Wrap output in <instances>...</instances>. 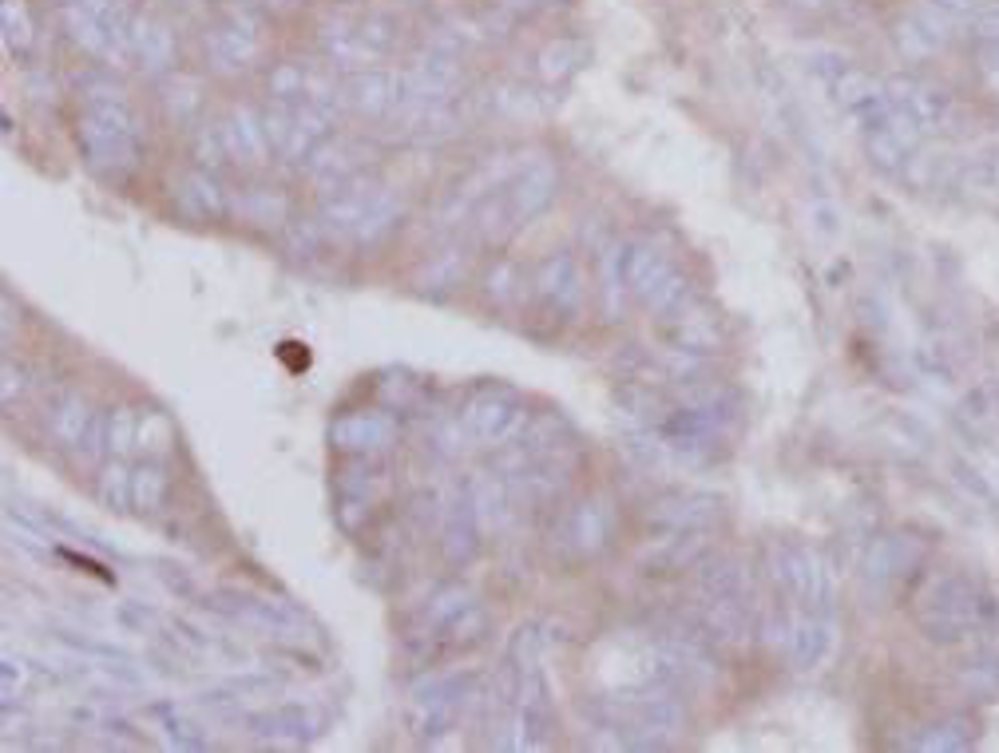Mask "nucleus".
<instances>
[{
    "instance_id": "nucleus-1",
    "label": "nucleus",
    "mask_w": 999,
    "mask_h": 753,
    "mask_svg": "<svg viewBox=\"0 0 999 753\" xmlns=\"http://www.w3.org/2000/svg\"><path fill=\"white\" fill-rule=\"evenodd\" d=\"M924 627L940 643H956L972 623H976V595L960 579H944L932 587L928 607H924Z\"/></svg>"
},
{
    "instance_id": "nucleus-2",
    "label": "nucleus",
    "mask_w": 999,
    "mask_h": 753,
    "mask_svg": "<svg viewBox=\"0 0 999 753\" xmlns=\"http://www.w3.org/2000/svg\"><path fill=\"white\" fill-rule=\"evenodd\" d=\"M976 742V730L968 722H944V726H932L916 746L920 750H968Z\"/></svg>"
}]
</instances>
